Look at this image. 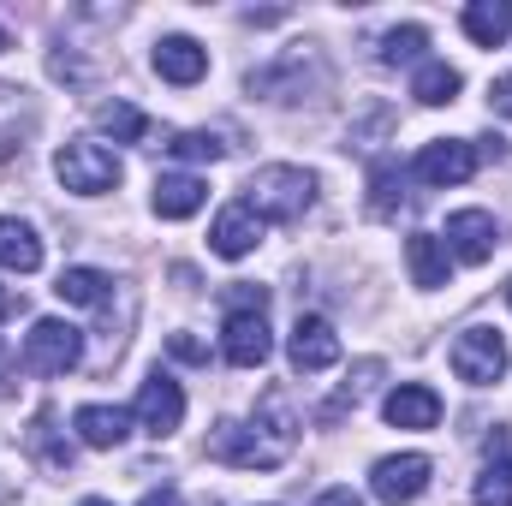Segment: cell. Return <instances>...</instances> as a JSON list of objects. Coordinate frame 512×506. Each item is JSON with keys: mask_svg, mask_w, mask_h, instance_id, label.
Returning a JSON list of instances; mask_svg holds the SVG:
<instances>
[{"mask_svg": "<svg viewBox=\"0 0 512 506\" xmlns=\"http://www.w3.org/2000/svg\"><path fill=\"white\" fill-rule=\"evenodd\" d=\"M292 447H298V417H292L286 393H268L256 405V417L221 423L209 435V459L215 465H233V471H274V465L292 459Z\"/></svg>", "mask_w": 512, "mask_h": 506, "instance_id": "6da1fadb", "label": "cell"}, {"mask_svg": "<svg viewBox=\"0 0 512 506\" xmlns=\"http://www.w3.org/2000/svg\"><path fill=\"white\" fill-rule=\"evenodd\" d=\"M239 203L251 209L262 227H268V221L292 227V221H304V209L316 203V179H310L304 167H256Z\"/></svg>", "mask_w": 512, "mask_h": 506, "instance_id": "7a4b0ae2", "label": "cell"}, {"mask_svg": "<svg viewBox=\"0 0 512 506\" xmlns=\"http://www.w3.org/2000/svg\"><path fill=\"white\" fill-rule=\"evenodd\" d=\"M221 352H227L233 370L268 364L274 334H268V292L262 286H239L233 292V310H227V328H221Z\"/></svg>", "mask_w": 512, "mask_h": 506, "instance_id": "3957f363", "label": "cell"}, {"mask_svg": "<svg viewBox=\"0 0 512 506\" xmlns=\"http://www.w3.org/2000/svg\"><path fill=\"white\" fill-rule=\"evenodd\" d=\"M54 173H60L66 191H78V197H102V191L120 185V155H114L108 143H96V137H72V143H60Z\"/></svg>", "mask_w": 512, "mask_h": 506, "instance_id": "277c9868", "label": "cell"}, {"mask_svg": "<svg viewBox=\"0 0 512 506\" xmlns=\"http://www.w3.org/2000/svg\"><path fill=\"white\" fill-rule=\"evenodd\" d=\"M84 364V334L60 316H42L30 334H24V352H18V370L30 376H66Z\"/></svg>", "mask_w": 512, "mask_h": 506, "instance_id": "5b68a950", "label": "cell"}, {"mask_svg": "<svg viewBox=\"0 0 512 506\" xmlns=\"http://www.w3.org/2000/svg\"><path fill=\"white\" fill-rule=\"evenodd\" d=\"M453 376L471 381V387H495V381L507 376V340H501V328H489V322H471L459 340H453Z\"/></svg>", "mask_w": 512, "mask_h": 506, "instance_id": "8992f818", "label": "cell"}, {"mask_svg": "<svg viewBox=\"0 0 512 506\" xmlns=\"http://www.w3.org/2000/svg\"><path fill=\"white\" fill-rule=\"evenodd\" d=\"M477 143L471 137H441V143H423L417 161H411V179L429 185V191H447V185H465L477 173Z\"/></svg>", "mask_w": 512, "mask_h": 506, "instance_id": "52a82bcc", "label": "cell"}, {"mask_svg": "<svg viewBox=\"0 0 512 506\" xmlns=\"http://www.w3.org/2000/svg\"><path fill=\"white\" fill-rule=\"evenodd\" d=\"M286 358H292L298 376H322V370H334V364H340V334H334V322H322V316H298V322H292V340H286Z\"/></svg>", "mask_w": 512, "mask_h": 506, "instance_id": "ba28073f", "label": "cell"}, {"mask_svg": "<svg viewBox=\"0 0 512 506\" xmlns=\"http://www.w3.org/2000/svg\"><path fill=\"white\" fill-rule=\"evenodd\" d=\"M131 417H137L149 435H173V429L185 423V393H179V381L155 370V376L137 387V405H131Z\"/></svg>", "mask_w": 512, "mask_h": 506, "instance_id": "9c48e42d", "label": "cell"}, {"mask_svg": "<svg viewBox=\"0 0 512 506\" xmlns=\"http://www.w3.org/2000/svg\"><path fill=\"white\" fill-rule=\"evenodd\" d=\"M429 471H435V465H429L423 453H393V459H382V465L370 471V489H376V501L405 506L429 489Z\"/></svg>", "mask_w": 512, "mask_h": 506, "instance_id": "30bf717a", "label": "cell"}, {"mask_svg": "<svg viewBox=\"0 0 512 506\" xmlns=\"http://www.w3.org/2000/svg\"><path fill=\"white\" fill-rule=\"evenodd\" d=\"M495 245H501V227H495L489 209H459V215H447V256H459V262H489Z\"/></svg>", "mask_w": 512, "mask_h": 506, "instance_id": "8fae6325", "label": "cell"}, {"mask_svg": "<svg viewBox=\"0 0 512 506\" xmlns=\"http://www.w3.org/2000/svg\"><path fill=\"white\" fill-rule=\"evenodd\" d=\"M262 221H256L245 203H227L221 215H215V227H209V251L215 256H227V262H239V256H251L256 245H262Z\"/></svg>", "mask_w": 512, "mask_h": 506, "instance_id": "7c38bea8", "label": "cell"}, {"mask_svg": "<svg viewBox=\"0 0 512 506\" xmlns=\"http://www.w3.org/2000/svg\"><path fill=\"white\" fill-rule=\"evenodd\" d=\"M382 417L393 429H435V423H441V393L423 387V381H399V387L387 393Z\"/></svg>", "mask_w": 512, "mask_h": 506, "instance_id": "4fadbf2b", "label": "cell"}, {"mask_svg": "<svg viewBox=\"0 0 512 506\" xmlns=\"http://www.w3.org/2000/svg\"><path fill=\"white\" fill-rule=\"evenodd\" d=\"M155 72H161L167 84H203L209 48L191 42V36H161V42H155Z\"/></svg>", "mask_w": 512, "mask_h": 506, "instance_id": "5bb4252c", "label": "cell"}, {"mask_svg": "<svg viewBox=\"0 0 512 506\" xmlns=\"http://www.w3.org/2000/svg\"><path fill=\"white\" fill-rule=\"evenodd\" d=\"M149 203H155V215H161V221H191V215L209 203V185H203L197 173H161Z\"/></svg>", "mask_w": 512, "mask_h": 506, "instance_id": "9a60e30c", "label": "cell"}, {"mask_svg": "<svg viewBox=\"0 0 512 506\" xmlns=\"http://www.w3.org/2000/svg\"><path fill=\"white\" fill-rule=\"evenodd\" d=\"M304 66H316L310 60V48H292V54H280L274 66H262V72H251V90L256 96H268V102H298L304 96Z\"/></svg>", "mask_w": 512, "mask_h": 506, "instance_id": "2e32d148", "label": "cell"}, {"mask_svg": "<svg viewBox=\"0 0 512 506\" xmlns=\"http://www.w3.org/2000/svg\"><path fill=\"white\" fill-rule=\"evenodd\" d=\"M72 429H78V441H84V447L108 453V447H120V441L131 435V411H120V405H78Z\"/></svg>", "mask_w": 512, "mask_h": 506, "instance_id": "e0dca14e", "label": "cell"}, {"mask_svg": "<svg viewBox=\"0 0 512 506\" xmlns=\"http://www.w3.org/2000/svg\"><path fill=\"white\" fill-rule=\"evenodd\" d=\"M471 506H512V447H507V435L489 441V465L477 471Z\"/></svg>", "mask_w": 512, "mask_h": 506, "instance_id": "ac0fdd59", "label": "cell"}, {"mask_svg": "<svg viewBox=\"0 0 512 506\" xmlns=\"http://www.w3.org/2000/svg\"><path fill=\"white\" fill-rule=\"evenodd\" d=\"M405 262H411V280H417L423 292L447 286V274H453V256H447V245H441L435 233H411V239H405Z\"/></svg>", "mask_w": 512, "mask_h": 506, "instance_id": "d6986e66", "label": "cell"}, {"mask_svg": "<svg viewBox=\"0 0 512 506\" xmlns=\"http://www.w3.org/2000/svg\"><path fill=\"white\" fill-rule=\"evenodd\" d=\"M0 268H12V274H36L42 268V239L18 215H0Z\"/></svg>", "mask_w": 512, "mask_h": 506, "instance_id": "ffe728a7", "label": "cell"}, {"mask_svg": "<svg viewBox=\"0 0 512 506\" xmlns=\"http://www.w3.org/2000/svg\"><path fill=\"white\" fill-rule=\"evenodd\" d=\"M459 24H465V36H471L477 48H501L512 36V6L507 0H471V6L459 12Z\"/></svg>", "mask_w": 512, "mask_h": 506, "instance_id": "44dd1931", "label": "cell"}, {"mask_svg": "<svg viewBox=\"0 0 512 506\" xmlns=\"http://www.w3.org/2000/svg\"><path fill=\"white\" fill-rule=\"evenodd\" d=\"M459 90H465V78H459L447 60H423L417 78H411V96H417L423 108H447V102H459Z\"/></svg>", "mask_w": 512, "mask_h": 506, "instance_id": "7402d4cb", "label": "cell"}, {"mask_svg": "<svg viewBox=\"0 0 512 506\" xmlns=\"http://www.w3.org/2000/svg\"><path fill=\"white\" fill-rule=\"evenodd\" d=\"M108 274L102 268H66L60 280H54V292H60V304H84V310H102L108 304Z\"/></svg>", "mask_w": 512, "mask_h": 506, "instance_id": "603a6c76", "label": "cell"}, {"mask_svg": "<svg viewBox=\"0 0 512 506\" xmlns=\"http://www.w3.org/2000/svg\"><path fill=\"white\" fill-rule=\"evenodd\" d=\"M30 453H36L54 477H66V471H72V447L54 435V411H36V423H30Z\"/></svg>", "mask_w": 512, "mask_h": 506, "instance_id": "cb8c5ba5", "label": "cell"}, {"mask_svg": "<svg viewBox=\"0 0 512 506\" xmlns=\"http://www.w3.org/2000/svg\"><path fill=\"white\" fill-rule=\"evenodd\" d=\"M405 209V173L399 161H376L370 167V215H399Z\"/></svg>", "mask_w": 512, "mask_h": 506, "instance_id": "d4e9b609", "label": "cell"}, {"mask_svg": "<svg viewBox=\"0 0 512 506\" xmlns=\"http://www.w3.org/2000/svg\"><path fill=\"white\" fill-rule=\"evenodd\" d=\"M423 48H429V30H423V24H399V30L382 36L376 60H382V66H411V60H423Z\"/></svg>", "mask_w": 512, "mask_h": 506, "instance_id": "484cf974", "label": "cell"}, {"mask_svg": "<svg viewBox=\"0 0 512 506\" xmlns=\"http://www.w3.org/2000/svg\"><path fill=\"white\" fill-rule=\"evenodd\" d=\"M96 126L108 131L114 143H137V137L149 131V120H143L131 102H102V108H96Z\"/></svg>", "mask_w": 512, "mask_h": 506, "instance_id": "4316f807", "label": "cell"}, {"mask_svg": "<svg viewBox=\"0 0 512 506\" xmlns=\"http://www.w3.org/2000/svg\"><path fill=\"white\" fill-rule=\"evenodd\" d=\"M161 149H167L173 161H221V155H227V143H221L215 131H179V137H167Z\"/></svg>", "mask_w": 512, "mask_h": 506, "instance_id": "83f0119b", "label": "cell"}, {"mask_svg": "<svg viewBox=\"0 0 512 506\" xmlns=\"http://www.w3.org/2000/svg\"><path fill=\"white\" fill-rule=\"evenodd\" d=\"M376 376H382V364H376V358H370V364H358V376L346 381L328 405H322V423H334V417H346L352 405H364V393H370V381H376Z\"/></svg>", "mask_w": 512, "mask_h": 506, "instance_id": "f1b7e54d", "label": "cell"}, {"mask_svg": "<svg viewBox=\"0 0 512 506\" xmlns=\"http://www.w3.org/2000/svg\"><path fill=\"white\" fill-rule=\"evenodd\" d=\"M167 352H173L179 364H203V358H209V352H203V340H191V334H173V340H167Z\"/></svg>", "mask_w": 512, "mask_h": 506, "instance_id": "f546056e", "label": "cell"}, {"mask_svg": "<svg viewBox=\"0 0 512 506\" xmlns=\"http://www.w3.org/2000/svg\"><path fill=\"white\" fill-rule=\"evenodd\" d=\"M489 108H495L501 120H512V72H507V78H495V84H489Z\"/></svg>", "mask_w": 512, "mask_h": 506, "instance_id": "4dcf8cb0", "label": "cell"}, {"mask_svg": "<svg viewBox=\"0 0 512 506\" xmlns=\"http://www.w3.org/2000/svg\"><path fill=\"white\" fill-rule=\"evenodd\" d=\"M12 381H18V352H12V346L0 340V399L12 393Z\"/></svg>", "mask_w": 512, "mask_h": 506, "instance_id": "1f68e13d", "label": "cell"}, {"mask_svg": "<svg viewBox=\"0 0 512 506\" xmlns=\"http://www.w3.org/2000/svg\"><path fill=\"white\" fill-rule=\"evenodd\" d=\"M137 506H185V501H179V489H149Z\"/></svg>", "mask_w": 512, "mask_h": 506, "instance_id": "d6a6232c", "label": "cell"}, {"mask_svg": "<svg viewBox=\"0 0 512 506\" xmlns=\"http://www.w3.org/2000/svg\"><path fill=\"white\" fill-rule=\"evenodd\" d=\"M18 304H24V298H18L12 286H0V322H12V316H18Z\"/></svg>", "mask_w": 512, "mask_h": 506, "instance_id": "836d02e7", "label": "cell"}, {"mask_svg": "<svg viewBox=\"0 0 512 506\" xmlns=\"http://www.w3.org/2000/svg\"><path fill=\"white\" fill-rule=\"evenodd\" d=\"M316 506H364V501H358L352 489H328V495H322V501H316Z\"/></svg>", "mask_w": 512, "mask_h": 506, "instance_id": "e575fe53", "label": "cell"}, {"mask_svg": "<svg viewBox=\"0 0 512 506\" xmlns=\"http://www.w3.org/2000/svg\"><path fill=\"white\" fill-rule=\"evenodd\" d=\"M6 48H12V36H6V24H0V54H6Z\"/></svg>", "mask_w": 512, "mask_h": 506, "instance_id": "d590c367", "label": "cell"}, {"mask_svg": "<svg viewBox=\"0 0 512 506\" xmlns=\"http://www.w3.org/2000/svg\"><path fill=\"white\" fill-rule=\"evenodd\" d=\"M84 506H114V501H102V495H90V501H84Z\"/></svg>", "mask_w": 512, "mask_h": 506, "instance_id": "8d00e7d4", "label": "cell"}, {"mask_svg": "<svg viewBox=\"0 0 512 506\" xmlns=\"http://www.w3.org/2000/svg\"><path fill=\"white\" fill-rule=\"evenodd\" d=\"M507 304H512V286H507Z\"/></svg>", "mask_w": 512, "mask_h": 506, "instance_id": "74e56055", "label": "cell"}]
</instances>
